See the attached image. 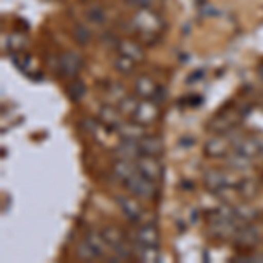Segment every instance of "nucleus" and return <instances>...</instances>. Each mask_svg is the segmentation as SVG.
I'll return each mask as SVG.
<instances>
[{"label": "nucleus", "mask_w": 263, "mask_h": 263, "mask_svg": "<svg viewBox=\"0 0 263 263\" xmlns=\"http://www.w3.org/2000/svg\"><path fill=\"white\" fill-rule=\"evenodd\" d=\"M132 25L137 28L139 32L144 33V35H158L163 28V21L156 14L151 7H142V9H137L132 16Z\"/></svg>", "instance_id": "1"}, {"label": "nucleus", "mask_w": 263, "mask_h": 263, "mask_svg": "<svg viewBox=\"0 0 263 263\" xmlns=\"http://www.w3.org/2000/svg\"><path fill=\"white\" fill-rule=\"evenodd\" d=\"M239 177L228 171H218V168H211V171H205L203 172V184L209 192H218L221 188H237L239 184Z\"/></svg>", "instance_id": "2"}, {"label": "nucleus", "mask_w": 263, "mask_h": 263, "mask_svg": "<svg viewBox=\"0 0 263 263\" xmlns=\"http://www.w3.org/2000/svg\"><path fill=\"white\" fill-rule=\"evenodd\" d=\"M125 188L137 198H142V200H153V198L158 195L156 192V182L144 177L142 174H134L130 179H126L125 182Z\"/></svg>", "instance_id": "3"}, {"label": "nucleus", "mask_w": 263, "mask_h": 263, "mask_svg": "<svg viewBox=\"0 0 263 263\" xmlns=\"http://www.w3.org/2000/svg\"><path fill=\"white\" fill-rule=\"evenodd\" d=\"M240 123V114H237V111L232 109H224L219 114H216L213 120L209 121L207 128L209 132H213L214 135H224L228 132L235 130V126Z\"/></svg>", "instance_id": "4"}, {"label": "nucleus", "mask_w": 263, "mask_h": 263, "mask_svg": "<svg viewBox=\"0 0 263 263\" xmlns=\"http://www.w3.org/2000/svg\"><path fill=\"white\" fill-rule=\"evenodd\" d=\"M158 118H160L158 104L151 99H142V100H139L137 107H135L134 114L130 116V120L139 123V125H142V126H147V125L156 123Z\"/></svg>", "instance_id": "5"}, {"label": "nucleus", "mask_w": 263, "mask_h": 263, "mask_svg": "<svg viewBox=\"0 0 263 263\" xmlns=\"http://www.w3.org/2000/svg\"><path fill=\"white\" fill-rule=\"evenodd\" d=\"M233 244L240 249H253L260 244L261 235H260V228L254 227L253 223L242 224V227L237 228V232L232 237Z\"/></svg>", "instance_id": "6"}, {"label": "nucleus", "mask_w": 263, "mask_h": 263, "mask_svg": "<svg viewBox=\"0 0 263 263\" xmlns=\"http://www.w3.org/2000/svg\"><path fill=\"white\" fill-rule=\"evenodd\" d=\"M58 65H60L62 76H65V78H69V79H76L83 69V58H81V54L76 53V51H65L60 57Z\"/></svg>", "instance_id": "7"}, {"label": "nucleus", "mask_w": 263, "mask_h": 263, "mask_svg": "<svg viewBox=\"0 0 263 263\" xmlns=\"http://www.w3.org/2000/svg\"><path fill=\"white\" fill-rule=\"evenodd\" d=\"M137 171L147 179L158 182L163 176V165L160 163L158 156H141L137 160Z\"/></svg>", "instance_id": "8"}, {"label": "nucleus", "mask_w": 263, "mask_h": 263, "mask_svg": "<svg viewBox=\"0 0 263 263\" xmlns=\"http://www.w3.org/2000/svg\"><path fill=\"white\" fill-rule=\"evenodd\" d=\"M232 142L228 139V135H214L209 141L205 142V147H203V153H205L209 158H223L230 153Z\"/></svg>", "instance_id": "9"}, {"label": "nucleus", "mask_w": 263, "mask_h": 263, "mask_svg": "<svg viewBox=\"0 0 263 263\" xmlns=\"http://www.w3.org/2000/svg\"><path fill=\"white\" fill-rule=\"evenodd\" d=\"M134 244L139 246H160V232L155 224L147 223L137 228L134 235Z\"/></svg>", "instance_id": "10"}, {"label": "nucleus", "mask_w": 263, "mask_h": 263, "mask_svg": "<svg viewBox=\"0 0 263 263\" xmlns=\"http://www.w3.org/2000/svg\"><path fill=\"white\" fill-rule=\"evenodd\" d=\"M118 53L126 58H130V60H134L135 63L142 62L144 58H146V51L142 49V46L132 39L118 41Z\"/></svg>", "instance_id": "11"}, {"label": "nucleus", "mask_w": 263, "mask_h": 263, "mask_svg": "<svg viewBox=\"0 0 263 263\" xmlns=\"http://www.w3.org/2000/svg\"><path fill=\"white\" fill-rule=\"evenodd\" d=\"M114 158L116 160H132L137 162L142 156L141 147H139V141H121L120 146L112 151Z\"/></svg>", "instance_id": "12"}, {"label": "nucleus", "mask_w": 263, "mask_h": 263, "mask_svg": "<svg viewBox=\"0 0 263 263\" xmlns=\"http://www.w3.org/2000/svg\"><path fill=\"white\" fill-rule=\"evenodd\" d=\"M116 132L121 137V141H141L142 137H146V126L139 125L135 121L121 123Z\"/></svg>", "instance_id": "13"}, {"label": "nucleus", "mask_w": 263, "mask_h": 263, "mask_svg": "<svg viewBox=\"0 0 263 263\" xmlns=\"http://www.w3.org/2000/svg\"><path fill=\"white\" fill-rule=\"evenodd\" d=\"M116 202H118V205H120V209L123 211V214H125L130 221L135 223L141 219L144 211H142V205L137 200H134V198H130V197H118Z\"/></svg>", "instance_id": "14"}, {"label": "nucleus", "mask_w": 263, "mask_h": 263, "mask_svg": "<svg viewBox=\"0 0 263 263\" xmlns=\"http://www.w3.org/2000/svg\"><path fill=\"white\" fill-rule=\"evenodd\" d=\"M134 90H135V95L141 97V99L153 100L156 90H158V84H156L155 79H151L149 76H139V78L135 79Z\"/></svg>", "instance_id": "15"}, {"label": "nucleus", "mask_w": 263, "mask_h": 263, "mask_svg": "<svg viewBox=\"0 0 263 263\" xmlns=\"http://www.w3.org/2000/svg\"><path fill=\"white\" fill-rule=\"evenodd\" d=\"M99 120L102 125H105L107 128L111 130H118L121 125V111L118 107H112V105H104L100 109V114H99Z\"/></svg>", "instance_id": "16"}, {"label": "nucleus", "mask_w": 263, "mask_h": 263, "mask_svg": "<svg viewBox=\"0 0 263 263\" xmlns=\"http://www.w3.org/2000/svg\"><path fill=\"white\" fill-rule=\"evenodd\" d=\"M142 156H160L163 153V142L156 135H146L139 141Z\"/></svg>", "instance_id": "17"}, {"label": "nucleus", "mask_w": 263, "mask_h": 263, "mask_svg": "<svg viewBox=\"0 0 263 263\" xmlns=\"http://www.w3.org/2000/svg\"><path fill=\"white\" fill-rule=\"evenodd\" d=\"M251 162H253L251 158H248V156H244L242 153H239L235 149H232V153H228V155H227V165H228V168L233 171V172L249 171V168L253 167Z\"/></svg>", "instance_id": "18"}, {"label": "nucleus", "mask_w": 263, "mask_h": 263, "mask_svg": "<svg viewBox=\"0 0 263 263\" xmlns=\"http://www.w3.org/2000/svg\"><path fill=\"white\" fill-rule=\"evenodd\" d=\"M112 172L121 182L130 179L134 174H137V162H132V160H116L112 163Z\"/></svg>", "instance_id": "19"}, {"label": "nucleus", "mask_w": 263, "mask_h": 263, "mask_svg": "<svg viewBox=\"0 0 263 263\" xmlns=\"http://www.w3.org/2000/svg\"><path fill=\"white\" fill-rule=\"evenodd\" d=\"M84 240L91 246L93 251L97 253V256L99 258H105L107 256V249H111L109 248V244L105 242V239L102 237V233L95 232V230H88L86 233H84Z\"/></svg>", "instance_id": "20"}, {"label": "nucleus", "mask_w": 263, "mask_h": 263, "mask_svg": "<svg viewBox=\"0 0 263 263\" xmlns=\"http://www.w3.org/2000/svg\"><path fill=\"white\" fill-rule=\"evenodd\" d=\"M135 246V256L139 258L141 261L146 263H158L162 260V253H160L158 246Z\"/></svg>", "instance_id": "21"}, {"label": "nucleus", "mask_w": 263, "mask_h": 263, "mask_svg": "<svg viewBox=\"0 0 263 263\" xmlns=\"http://www.w3.org/2000/svg\"><path fill=\"white\" fill-rule=\"evenodd\" d=\"M102 233V237L105 239V242L109 244V248H114V246H118V244H121V242H125V240H128L126 239V235L123 233V230H120L118 227H112V224H107V227H104L100 230Z\"/></svg>", "instance_id": "22"}, {"label": "nucleus", "mask_w": 263, "mask_h": 263, "mask_svg": "<svg viewBox=\"0 0 263 263\" xmlns=\"http://www.w3.org/2000/svg\"><path fill=\"white\" fill-rule=\"evenodd\" d=\"M235 192L239 193V197L242 198V200H251V198H254L258 195V182L256 179H249V177L240 179Z\"/></svg>", "instance_id": "23"}, {"label": "nucleus", "mask_w": 263, "mask_h": 263, "mask_svg": "<svg viewBox=\"0 0 263 263\" xmlns=\"http://www.w3.org/2000/svg\"><path fill=\"white\" fill-rule=\"evenodd\" d=\"M67 95H69V99L72 102H81L84 99V95H86V84L81 79H74L67 86Z\"/></svg>", "instance_id": "24"}, {"label": "nucleus", "mask_w": 263, "mask_h": 263, "mask_svg": "<svg viewBox=\"0 0 263 263\" xmlns=\"http://www.w3.org/2000/svg\"><path fill=\"white\" fill-rule=\"evenodd\" d=\"M254 218H256V213H254L249 205L235 207V219H237V223H239L240 227H242V224H248V223H253Z\"/></svg>", "instance_id": "25"}, {"label": "nucleus", "mask_w": 263, "mask_h": 263, "mask_svg": "<svg viewBox=\"0 0 263 263\" xmlns=\"http://www.w3.org/2000/svg\"><path fill=\"white\" fill-rule=\"evenodd\" d=\"M112 65H114V69L120 72V74L128 76V74H132V72L135 70V65H137V63H135L134 60H130V58H126V57H123V54H120L118 58H114Z\"/></svg>", "instance_id": "26"}, {"label": "nucleus", "mask_w": 263, "mask_h": 263, "mask_svg": "<svg viewBox=\"0 0 263 263\" xmlns=\"http://www.w3.org/2000/svg\"><path fill=\"white\" fill-rule=\"evenodd\" d=\"M76 254H78L79 260L83 261H93V260H100L99 256H97V253L93 251V248L90 244L86 242V240H81V242L78 244V249H76Z\"/></svg>", "instance_id": "27"}, {"label": "nucleus", "mask_w": 263, "mask_h": 263, "mask_svg": "<svg viewBox=\"0 0 263 263\" xmlns=\"http://www.w3.org/2000/svg\"><path fill=\"white\" fill-rule=\"evenodd\" d=\"M86 20L90 21L91 25L100 27V25H104L105 21H107V14H105V11L102 9V7H90V9L86 11Z\"/></svg>", "instance_id": "28"}, {"label": "nucleus", "mask_w": 263, "mask_h": 263, "mask_svg": "<svg viewBox=\"0 0 263 263\" xmlns=\"http://www.w3.org/2000/svg\"><path fill=\"white\" fill-rule=\"evenodd\" d=\"M139 100L135 99V97H128L126 95L125 99H123L120 104H118V109L121 111V114H125V116H132L135 111V107H137Z\"/></svg>", "instance_id": "29"}, {"label": "nucleus", "mask_w": 263, "mask_h": 263, "mask_svg": "<svg viewBox=\"0 0 263 263\" xmlns=\"http://www.w3.org/2000/svg\"><path fill=\"white\" fill-rule=\"evenodd\" d=\"M74 39L79 42V44H88L91 41V32L88 30L84 25H78L74 28Z\"/></svg>", "instance_id": "30"}, {"label": "nucleus", "mask_w": 263, "mask_h": 263, "mask_svg": "<svg viewBox=\"0 0 263 263\" xmlns=\"http://www.w3.org/2000/svg\"><path fill=\"white\" fill-rule=\"evenodd\" d=\"M107 95H109V97H112L114 102H118V104H120V102L126 97V95H125V88H123L121 84H118V83H116V84H112V86L109 88Z\"/></svg>", "instance_id": "31"}, {"label": "nucleus", "mask_w": 263, "mask_h": 263, "mask_svg": "<svg viewBox=\"0 0 263 263\" xmlns=\"http://www.w3.org/2000/svg\"><path fill=\"white\" fill-rule=\"evenodd\" d=\"M128 4L135 6L137 9H142V7H149L151 6V0H128Z\"/></svg>", "instance_id": "32"}, {"label": "nucleus", "mask_w": 263, "mask_h": 263, "mask_svg": "<svg viewBox=\"0 0 263 263\" xmlns=\"http://www.w3.org/2000/svg\"><path fill=\"white\" fill-rule=\"evenodd\" d=\"M198 78H203V72H202V70L193 72V74L188 78V83H197V81H200V79H198Z\"/></svg>", "instance_id": "33"}]
</instances>
